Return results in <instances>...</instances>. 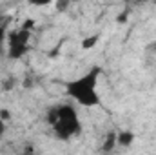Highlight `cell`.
<instances>
[{
  "label": "cell",
  "mask_w": 156,
  "mask_h": 155,
  "mask_svg": "<svg viewBox=\"0 0 156 155\" xmlns=\"http://www.w3.org/2000/svg\"><path fill=\"white\" fill-rule=\"evenodd\" d=\"M100 71H102L100 68H93L85 75H82V77L67 82V86H66L67 95L75 102H78L80 106H85V108H91V106L100 104V95H98V89H96Z\"/></svg>",
  "instance_id": "cell-1"
},
{
  "label": "cell",
  "mask_w": 156,
  "mask_h": 155,
  "mask_svg": "<svg viewBox=\"0 0 156 155\" xmlns=\"http://www.w3.org/2000/svg\"><path fill=\"white\" fill-rule=\"evenodd\" d=\"M5 44H7V33H5V28H0V55L5 53Z\"/></svg>",
  "instance_id": "cell-6"
},
{
  "label": "cell",
  "mask_w": 156,
  "mask_h": 155,
  "mask_svg": "<svg viewBox=\"0 0 156 155\" xmlns=\"http://www.w3.org/2000/svg\"><path fill=\"white\" fill-rule=\"evenodd\" d=\"M4 133H5V122H4V120H0V137H2Z\"/></svg>",
  "instance_id": "cell-9"
},
{
  "label": "cell",
  "mask_w": 156,
  "mask_h": 155,
  "mask_svg": "<svg viewBox=\"0 0 156 155\" xmlns=\"http://www.w3.org/2000/svg\"><path fill=\"white\" fill-rule=\"evenodd\" d=\"M134 139H136V135H134L133 131H118L116 133V146H123V148H127V146L133 144Z\"/></svg>",
  "instance_id": "cell-4"
},
{
  "label": "cell",
  "mask_w": 156,
  "mask_h": 155,
  "mask_svg": "<svg viewBox=\"0 0 156 155\" xmlns=\"http://www.w3.org/2000/svg\"><path fill=\"white\" fill-rule=\"evenodd\" d=\"M116 148V133H109V137L105 139V142H104V146H102V150L104 152H113Z\"/></svg>",
  "instance_id": "cell-5"
},
{
  "label": "cell",
  "mask_w": 156,
  "mask_h": 155,
  "mask_svg": "<svg viewBox=\"0 0 156 155\" xmlns=\"http://www.w3.org/2000/svg\"><path fill=\"white\" fill-rule=\"evenodd\" d=\"M96 42H98V37H96V35H94V37H89V39H85L82 42V47H83V49H91V47L96 46Z\"/></svg>",
  "instance_id": "cell-7"
},
{
  "label": "cell",
  "mask_w": 156,
  "mask_h": 155,
  "mask_svg": "<svg viewBox=\"0 0 156 155\" xmlns=\"http://www.w3.org/2000/svg\"><path fill=\"white\" fill-rule=\"evenodd\" d=\"M53 128L60 139H71L73 135L80 133L82 124H80V119L76 115V110L69 104L58 106L56 108V120H55Z\"/></svg>",
  "instance_id": "cell-2"
},
{
  "label": "cell",
  "mask_w": 156,
  "mask_h": 155,
  "mask_svg": "<svg viewBox=\"0 0 156 155\" xmlns=\"http://www.w3.org/2000/svg\"><path fill=\"white\" fill-rule=\"evenodd\" d=\"M29 39H31V31L27 29H18L7 35V55L13 59H20L27 47H29Z\"/></svg>",
  "instance_id": "cell-3"
},
{
  "label": "cell",
  "mask_w": 156,
  "mask_h": 155,
  "mask_svg": "<svg viewBox=\"0 0 156 155\" xmlns=\"http://www.w3.org/2000/svg\"><path fill=\"white\" fill-rule=\"evenodd\" d=\"M9 119H11V112H9V110H0V120L5 122V120H9Z\"/></svg>",
  "instance_id": "cell-8"
}]
</instances>
